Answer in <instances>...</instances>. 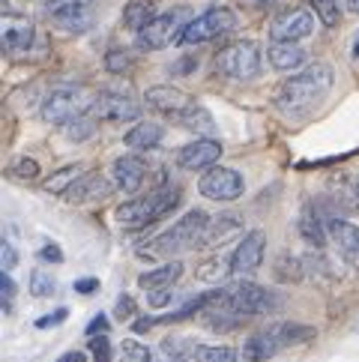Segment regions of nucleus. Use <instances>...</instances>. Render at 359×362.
I'll return each instance as SVG.
<instances>
[{"label": "nucleus", "mask_w": 359, "mask_h": 362, "mask_svg": "<svg viewBox=\"0 0 359 362\" xmlns=\"http://www.w3.org/2000/svg\"><path fill=\"white\" fill-rule=\"evenodd\" d=\"M177 123L186 129V132L192 135H198V138H216V120H213V114L204 108V105H192L189 111H183L177 117Z\"/></svg>", "instance_id": "nucleus-24"}, {"label": "nucleus", "mask_w": 359, "mask_h": 362, "mask_svg": "<svg viewBox=\"0 0 359 362\" xmlns=\"http://www.w3.org/2000/svg\"><path fill=\"white\" fill-rule=\"evenodd\" d=\"M57 291V281L51 273H45V269H33L30 273V296H36V300H48V296H54Z\"/></svg>", "instance_id": "nucleus-34"}, {"label": "nucleus", "mask_w": 359, "mask_h": 362, "mask_svg": "<svg viewBox=\"0 0 359 362\" xmlns=\"http://www.w3.org/2000/svg\"><path fill=\"white\" fill-rule=\"evenodd\" d=\"M87 354L93 356V362H114V351H111L108 335H90Z\"/></svg>", "instance_id": "nucleus-38"}, {"label": "nucleus", "mask_w": 359, "mask_h": 362, "mask_svg": "<svg viewBox=\"0 0 359 362\" xmlns=\"http://www.w3.org/2000/svg\"><path fill=\"white\" fill-rule=\"evenodd\" d=\"M242 230V218L237 213H222L210 218L207 237H204V249H216V245H225L230 237H237Z\"/></svg>", "instance_id": "nucleus-23"}, {"label": "nucleus", "mask_w": 359, "mask_h": 362, "mask_svg": "<svg viewBox=\"0 0 359 362\" xmlns=\"http://www.w3.org/2000/svg\"><path fill=\"white\" fill-rule=\"evenodd\" d=\"M87 6H93V0H42V12H45L48 18L66 16V12L87 9Z\"/></svg>", "instance_id": "nucleus-36"}, {"label": "nucleus", "mask_w": 359, "mask_h": 362, "mask_svg": "<svg viewBox=\"0 0 359 362\" xmlns=\"http://www.w3.org/2000/svg\"><path fill=\"white\" fill-rule=\"evenodd\" d=\"M57 362H87V354L84 351H66Z\"/></svg>", "instance_id": "nucleus-50"}, {"label": "nucleus", "mask_w": 359, "mask_h": 362, "mask_svg": "<svg viewBox=\"0 0 359 362\" xmlns=\"http://www.w3.org/2000/svg\"><path fill=\"white\" fill-rule=\"evenodd\" d=\"M192 362H242V354L225 344H201Z\"/></svg>", "instance_id": "nucleus-31"}, {"label": "nucleus", "mask_w": 359, "mask_h": 362, "mask_svg": "<svg viewBox=\"0 0 359 362\" xmlns=\"http://www.w3.org/2000/svg\"><path fill=\"white\" fill-rule=\"evenodd\" d=\"M147 296H150V305L153 308H162V305H168L174 300V291L171 288H162V291H150Z\"/></svg>", "instance_id": "nucleus-45"}, {"label": "nucleus", "mask_w": 359, "mask_h": 362, "mask_svg": "<svg viewBox=\"0 0 359 362\" xmlns=\"http://www.w3.org/2000/svg\"><path fill=\"white\" fill-rule=\"evenodd\" d=\"M144 102H147L153 111H159V114H165V117H171V120H177L180 114L195 105V99H192L186 90L171 87V84H156V87H150L147 93H144Z\"/></svg>", "instance_id": "nucleus-13"}, {"label": "nucleus", "mask_w": 359, "mask_h": 362, "mask_svg": "<svg viewBox=\"0 0 359 362\" xmlns=\"http://www.w3.org/2000/svg\"><path fill=\"white\" fill-rule=\"evenodd\" d=\"M198 189H201V195L210 198V201H234V198L242 195V189H246V180H242L234 171V168L213 165L198 180Z\"/></svg>", "instance_id": "nucleus-10"}, {"label": "nucleus", "mask_w": 359, "mask_h": 362, "mask_svg": "<svg viewBox=\"0 0 359 362\" xmlns=\"http://www.w3.org/2000/svg\"><path fill=\"white\" fill-rule=\"evenodd\" d=\"M189 16H192V12L186 6H177L171 12H162V16H156L144 30L138 33V48L141 51H162L168 45H180V36H183L186 24L192 21Z\"/></svg>", "instance_id": "nucleus-6"}, {"label": "nucleus", "mask_w": 359, "mask_h": 362, "mask_svg": "<svg viewBox=\"0 0 359 362\" xmlns=\"http://www.w3.org/2000/svg\"><path fill=\"white\" fill-rule=\"evenodd\" d=\"M237 28V16L234 9L228 6H213L207 12H201V16H195L189 24L183 36H180V45H204L210 40H219V36L230 33Z\"/></svg>", "instance_id": "nucleus-7"}, {"label": "nucleus", "mask_w": 359, "mask_h": 362, "mask_svg": "<svg viewBox=\"0 0 359 362\" xmlns=\"http://www.w3.org/2000/svg\"><path fill=\"white\" fill-rule=\"evenodd\" d=\"M317 12L312 6H290L281 9L269 24V40L273 42H300L314 33Z\"/></svg>", "instance_id": "nucleus-9"}, {"label": "nucleus", "mask_w": 359, "mask_h": 362, "mask_svg": "<svg viewBox=\"0 0 359 362\" xmlns=\"http://www.w3.org/2000/svg\"><path fill=\"white\" fill-rule=\"evenodd\" d=\"M96 123H99V120L93 117V114L84 111L81 117H75L69 126H63V135L78 144V141H87V138H93V135H96Z\"/></svg>", "instance_id": "nucleus-32"}, {"label": "nucleus", "mask_w": 359, "mask_h": 362, "mask_svg": "<svg viewBox=\"0 0 359 362\" xmlns=\"http://www.w3.org/2000/svg\"><path fill=\"white\" fill-rule=\"evenodd\" d=\"M66 308H57V312H51V315H42L40 320H36V329H48V327H57V323L66 320Z\"/></svg>", "instance_id": "nucleus-44"}, {"label": "nucleus", "mask_w": 359, "mask_h": 362, "mask_svg": "<svg viewBox=\"0 0 359 362\" xmlns=\"http://www.w3.org/2000/svg\"><path fill=\"white\" fill-rule=\"evenodd\" d=\"M266 60L278 72H297L305 66L309 54H305V48H300V42H269Z\"/></svg>", "instance_id": "nucleus-20"}, {"label": "nucleus", "mask_w": 359, "mask_h": 362, "mask_svg": "<svg viewBox=\"0 0 359 362\" xmlns=\"http://www.w3.org/2000/svg\"><path fill=\"white\" fill-rule=\"evenodd\" d=\"M312 6L317 12V18L324 21V28H339V21H341L339 0H312Z\"/></svg>", "instance_id": "nucleus-37"}, {"label": "nucleus", "mask_w": 359, "mask_h": 362, "mask_svg": "<svg viewBox=\"0 0 359 362\" xmlns=\"http://www.w3.org/2000/svg\"><path fill=\"white\" fill-rule=\"evenodd\" d=\"M93 291H99V279H78L75 281V293H93Z\"/></svg>", "instance_id": "nucleus-48"}, {"label": "nucleus", "mask_w": 359, "mask_h": 362, "mask_svg": "<svg viewBox=\"0 0 359 362\" xmlns=\"http://www.w3.org/2000/svg\"><path fill=\"white\" fill-rule=\"evenodd\" d=\"M353 51H356V57H359V33H356V48Z\"/></svg>", "instance_id": "nucleus-54"}, {"label": "nucleus", "mask_w": 359, "mask_h": 362, "mask_svg": "<svg viewBox=\"0 0 359 362\" xmlns=\"http://www.w3.org/2000/svg\"><path fill=\"white\" fill-rule=\"evenodd\" d=\"M332 81H336V72L329 63H312V66L293 72L288 81H281V87L276 90V105L288 117H302L326 99Z\"/></svg>", "instance_id": "nucleus-1"}, {"label": "nucleus", "mask_w": 359, "mask_h": 362, "mask_svg": "<svg viewBox=\"0 0 359 362\" xmlns=\"http://www.w3.org/2000/svg\"><path fill=\"white\" fill-rule=\"evenodd\" d=\"M135 315H138L135 296H129V293H120V300H117V305H114V317H117V320H132Z\"/></svg>", "instance_id": "nucleus-40"}, {"label": "nucleus", "mask_w": 359, "mask_h": 362, "mask_svg": "<svg viewBox=\"0 0 359 362\" xmlns=\"http://www.w3.org/2000/svg\"><path fill=\"white\" fill-rule=\"evenodd\" d=\"M12 300H16V281H12V276L4 269V273H0V303H4V308H9Z\"/></svg>", "instance_id": "nucleus-42"}, {"label": "nucleus", "mask_w": 359, "mask_h": 362, "mask_svg": "<svg viewBox=\"0 0 359 362\" xmlns=\"http://www.w3.org/2000/svg\"><path fill=\"white\" fill-rule=\"evenodd\" d=\"M12 177H18V180H36V177H40V165H36L33 159H28V156H21L16 165H12Z\"/></svg>", "instance_id": "nucleus-41"}, {"label": "nucleus", "mask_w": 359, "mask_h": 362, "mask_svg": "<svg viewBox=\"0 0 359 362\" xmlns=\"http://www.w3.org/2000/svg\"><path fill=\"white\" fill-rule=\"evenodd\" d=\"M348 9L351 12H359V0H348Z\"/></svg>", "instance_id": "nucleus-53"}, {"label": "nucleus", "mask_w": 359, "mask_h": 362, "mask_svg": "<svg viewBox=\"0 0 359 362\" xmlns=\"http://www.w3.org/2000/svg\"><path fill=\"white\" fill-rule=\"evenodd\" d=\"M222 291H225L222 305L242 317H264V315H276L285 308V300L276 291L264 288V284H254L249 279H240Z\"/></svg>", "instance_id": "nucleus-4"}, {"label": "nucleus", "mask_w": 359, "mask_h": 362, "mask_svg": "<svg viewBox=\"0 0 359 362\" xmlns=\"http://www.w3.org/2000/svg\"><path fill=\"white\" fill-rule=\"evenodd\" d=\"M222 156V144L216 138H195L192 144L177 150V165L186 171H207L219 162Z\"/></svg>", "instance_id": "nucleus-14"}, {"label": "nucleus", "mask_w": 359, "mask_h": 362, "mask_svg": "<svg viewBox=\"0 0 359 362\" xmlns=\"http://www.w3.org/2000/svg\"><path fill=\"white\" fill-rule=\"evenodd\" d=\"M180 276H183V264L180 261H168L162 264L156 269H147V273L138 276V288L141 291H162V288H174V284L180 281Z\"/></svg>", "instance_id": "nucleus-22"}, {"label": "nucleus", "mask_w": 359, "mask_h": 362, "mask_svg": "<svg viewBox=\"0 0 359 362\" xmlns=\"http://www.w3.org/2000/svg\"><path fill=\"white\" fill-rule=\"evenodd\" d=\"M278 329H281V339H285V347L288 344H305V341H312L317 335L314 327H305V323H297V320L278 323Z\"/></svg>", "instance_id": "nucleus-33"}, {"label": "nucleus", "mask_w": 359, "mask_h": 362, "mask_svg": "<svg viewBox=\"0 0 359 362\" xmlns=\"http://www.w3.org/2000/svg\"><path fill=\"white\" fill-rule=\"evenodd\" d=\"M105 69L111 75H126L132 69V54H129V51H120V48L108 51V54H105Z\"/></svg>", "instance_id": "nucleus-39"}, {"label": "nucleus", "mask_w": 359, "mask_h": 362, "mask_svg": "<svg viewBox=\"0 0 359 362\" xmlns=\"http://www.w3.org/2000/svg\"><path fill=\"white\" fill-rule=\"evenodd\" d=\"M210 228V216L204 210H189L177 225H171V230H165L147 245V252H138V257H171L183 255V252H195L204 249V237H207Z\"/></svg>", "instance_id": "nucleus-2"}, {"label": "nucleus", "mask_w": 359, "mask_h": 362, "mask_svg": "<svg viewBox=\"0 0 359 362\" xmlns=\"http://www.w3.org/2000/svg\"><path fill=\"white\" fill-rule=\"evenodd\" d=\"M225 276H234V257L213 255L210 261H201L198 264V279L201 281H222Z\"/></svg>", "instance_id": "nucleus-28"}, {"label": "nucleus", "mask_w": 359, "mask_h": 362, "mask_svg": "<svg viewBox=\"0 0 359 362\" xmlns=\"http://www.w3.org/2000/svg\"><path fill=\"white\" fill-rule=\"evenodd\" d=\"M33 40H36L33 21L24 18V16H16V12H6L4 16V48L9 51V54L12 57L28 54Z\"/></svg>", "instance_id": "nucleus-16"}, {"label": "nucleus", "mask_w": 359, "mask_h": 362, "mask_svg": "<svg viewBox=\"0 0 359 362\" xmlns=\"http://www.w3.org/2000/svg\"><path fill=\"white\" fill-rule=\"evenodd\" d=\"M153 18H156V0H129L123 9V28L132 33H141Z\"/></svg>", "instance_id": "nucleus-25"}, {"label": "nucleus", "mask_w": 359, "mask_h": 362, "mask_svg": "<svg viewBox=\"0 0 359 362\" xmlns=\"http://www.w3.org/2000/svg\"><path fill=\"white\" fill-rule=\"evenodd\" d=\"M192 66H198V60H195V57H186V60H180V63H177V69H174V72H189Z\"/></svg>", "instance_id": "nucleus-51"}, {"label": "nucleus", "mask_w": 359, "mask_h": 362, "mask_svg": "<svg viewBox=\"0 0 359 362\" xmlns=\"http://www.w3.org/2000/svg\"><path fill=\"white\" fill-rule=\"evenodd\" d=\"M177 206H180V189L159 186L144 198L120 204L117 210H114V216H117V222L123 228H150V225L162 222V218H168Z\"/></svg>", "instance_id": "nucleus-3"}, {"label": "nucleus", "mask_w": 359, "mask_h": 362, "mask_svg": "<svg viewBox=\"0 0 359 362\" xmlns=\"http://www.w3.org/2000/svg\"><path fill=\"white\" fill-rule=\"evenodd\" d=\"M165 138V129L159 123H138L135 129H129L126 132V147H132V150H153V147H159V141Z\"/></svg>", "instance_id": "nucleus-26"}, {"label": "nucleus", "mask_w": 359, "mask_h": 362, "mask_svg": "<svg viewBox=\"0 0 359 362\" xmlns=\"http://www.w3.org/2000/svg\"><path fill=\"white\" fill-rule=\"evenodd\" d=\"M114 189H117V183L114 180H108L105 174H84L78 183H75L69 192H66V201L69 204H96V201H105L114 195Z\"/></svg>", "instance_id": "nucleus-17"}, {"label": "nucleus", "mask_w": 359, "mask_h": 362, "mask_svg": "<svg viewBox=\"0 0 359 362\" xmlns=\"http://www.w3.org/2000/svg\"><path fill=\"white\" fill-rule=\"evenodd\" d=\"M90 114H93L96 120H105V123H126V120H138L141 105L126 93L102 90V93L93 96V102H90Z\"/></svg>", "instance_id": "nucleus-11"}, {"label": "nucleus", "mask_w": 359, "mask_h": 362, "mask_svg": "<svg viewBox=\"0 0 359 362\" xmlns=\"http://www.w3.org/2000/svg\"><path fill=\"white\" fill-rule=\"evenodd\" d=\"M117 362H153V356H150L147 344H141L135 339H123L120 351H117Z\"/></svg>", "instance_id": "nucleus-35"}, {"label": "nucleus", "mask_w": 359, "mask_h": 362, "mask_svg": "<svg viewBox=\"0 0 359 362\" xmlns=\"http://www.w3.org/2000/svg\"><path fill=\"white\" fill-rule=\"evenodd\" d=\"M84 111H90V105L84 102V93L78 87H57L42 99V120L51 126H69L75 117H81Z\"/></svg>", "instance_id": "nucleus-8"}, {"label": "nucleus", "mask_w": 359, "mask_h": 362, "mask_svg": "<svg viewBox=\"0 0 359 362\" xmlns=\"http://www.w3.org/2000/svg\"><path fill=\"white\" fill-rule=\"evenodd\" d=\"M84 174H87V171H84V165H63V168H57V171L45 180V192L66 198V192H69L75 183H78Z\"/></svg>", "instance_id": "nucleus-27"}, {"label": "nucleus", "mask_w": 359, "mask_h": 362, "mask_svg": "<svg viewBox=\"0 0 359 362\" xmlns=\"http://www.w3.org/2000/svg\"><path fill=\"white\" fill-rule=\"evenodd\" d=\"M87 335H108V317L105 315H96L93 320H90Z\"/></svg>", "instance_id": "nucleus-47"}, {"label": "nucleus", "mask_w": 359, "mask_h": 362, "mask_svg": "<svg viewBox=\"0 0 359 362\" xmlns=\"http://www.w3.org/2000/svg\"><path fill=\"white\" fill-rule=\"evenodd\" d=\"M281 347H285V339H281L278 323H273V327H266V329L252 332L249 339L242 341V359L246 362H266V359H273Z\"/></svg>", "instance_id": "nucleus-15"}, {"label": "nucleus", "mask_w": 359, "mask_h": 362, "mask_svg": "<svg viewBox=\"0 0 359 362\" xmlns=\"http://www.w3.org/2000/svg\"><path fill=\"white\" fill-rule=\"evenodd\" d=\"M57 24L60 30H66V33H84L90 24H93V12L87 9H75V12H66V16H57V18H51Z\"/></svg>", "instance_id": "nucleus-30"}, {"label": "nucleus", "mask_w": 359, "mask_h": 362, "mask_svg": "<svg viewBox=\"0 0 359 362\" xmlns=\"http://www.w3.org/2000/svg\"><path fill=\"white\" fill-rule=\"evenodd\" d=\"M40 257H42V261H51V264H60V261H63V252H60L57 243H48V245H42Z\"/></svg>", "instance_id": "nucleus-46"}, {"label": "nucleus", "mask_w": 359, "mask_h": 362, "mask_svg": "<svg viewBox=\"0 0 359 362\" xmlns=\"http://www.w3.org/2000/svg\"><path fill=\"white\" fill-rule=\"evenodd\" d=\"M0 264H4V269L9 273V269H16V264H18V252H16V245L12 243H0Z\"/></svg>", "instance_id": "nucleus-43"}, {"label": "nucleus", "mask_w": 359, "mask_h": 362, "mask_svg": "<svg viewBox=\"0 0 359 362\" xmlns=\"http://www.w3.org/2000/svg\"><path fill=\"white\" fill-rule=\"evenodd\" d=\"M351 186H353V195H356V204H359V174H348Z\"/></svg>", "instance_id": "nucleus-52"}, {"label": "nucleus", "mask_w": 359, "mask_h": 362, "mask_svg": "<svg viewBox=\"0 0 359 362\" xmlns=\"http://www.w3.org/2000/svg\"><path fill=\"white\" fill-rule=\"evenodd\" d=\"M198 347L201 344L195 339H183V335H171V339L162 341V351L168 354L171 359H177V362H192L195 354H198Z\"/></svg>", "instance_id": "nucleus-29"}, {"label": "nucleus", "mask_w": 359, "mask_h": 362, "mask_svg": "<svg viewBox=\"0 0 359 362\" xmlns=\"http://www.w3.org/2000/svg\"><path fill=\"white\" fill-rule=\"evenodd\" d=\"M300 237L309 245H314V249H326L329 228H326V218L320 216V210L314 204L302 206V213H300Z\"/></svg>", "instance_id": "nucleus-21"}, {"label": "nucleus", "mask_w": 359, "mask_h": 362, "mask_svg": "<svg viewBox=\"0 0 359 362\" xmlns=\"http://www.w3.org/2000/svg\"><path fill=\"white\" fill-rule=\"evenodd\" d=\"M153 327H156V317H138V320L132 323L135 332H150Z\"/></svg>", "instance_id": "nucleus-49"}, {"label": "nucleus", "mask_w": 359, "mask_h": 362, "mask_svg": "<svg viewBox=\"0 0 359 362\" xmlns=\"http://www.w3.org/2000/svg\"><path fill=\"white\" fill-rule=\"evenodd\" d=\"M326 228H329V240L336 243L339 255L351 267H359V228L351 225L348 218H339V216H329Z\"/></svg>", "instance_id": "nucleus-19"}, {"label": "nucleus", "mask_w": 359, "mask_h": 362, "mask_svg": "<svg viewBox=\"0 0 359 362\" xmlns=\"http://www.w3.org/2000/svg\"><path fill=\"white\" fill-rule=\"evenodd\" d=\"M264 255H266V234L264 230L254 228V230H249V234H242L237 249L230 252V257H234V276L249 279L254 269L264 264Z\"/></svg>", "instance_id": "nucleus-12"}, {"label": "nucleus", "mask_w": 359, "mask_h": 362, "mask_svg": "<svg viewBox=\"0 0 359 362\" xmlns=\"http://www.w3.org/2000/svg\"><path fill=\"white\" fill-rule=\"evenodd\" d=\"M111 177H114V183H117L120 192H126V195H135V192L147 183V162L141 159V156L126 153V156L114 159Z\"/></svg>", "instance_id": "nucleus-18"}, {"label": "nucleus", "mask_w": 359, "mask_h": 362, "mask_svg": "<svg viewBox=\"0 0 359 362\" xmlns=\"http://www.w3.org/2000/svg\"><path fill=\"white\" fill-rule=\"evenodd\" d=\"M264 69V54L261 45L252 40H240L225 45L219 54H216V72L225 75L228 81H254Z\"/></svg>", "instance_id": "nucleus-5"}]
</instances>
